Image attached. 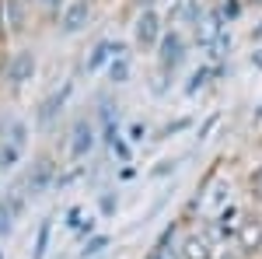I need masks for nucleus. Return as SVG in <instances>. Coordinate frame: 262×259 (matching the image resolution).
<instances>
[{"mask_svg":"<svg viewBox=\"0 0 262 259\" xmlns=\"http://www.w3.org/2000/svg\"><path fill=\"white\" fill-rule=\"evenodd\" d=\"M32 74H35V53L32 49L14 53L11 63H7V81L11 84H25V81H32Z\"/></svg>","mask_w":262,"mask_h":259,"instance_id":"nucleus-1","label":"nucleus"},{"mask_svg":"<svg viewBox=\"0 0 262 259\" xmlns=\"http://www.w3.org/2000/svg\"><path fill=\"white\" fill-rule=\"evenodd\" d=\"M53 175H56V165H53V158H39L35 165H32V172H28V193H32V196L46 193V186L53 182Z\"/></svg>","mask_w":262,"mask_h":259,"instance_id":"nucleus-2","label":"nucleus"},{"mask_svg":"<svg viewBox=\"0 0 262 259\" xmlns=\"http://www.w3.org/2000/svg\"><path fill=\"white\" fill-rule=\"evenodd\" d=\"M91 147H95V126H91L88 119H77V123H74V140H70L74 158H84Z\"/></svg>","mask_w":262,"mask_h":259,"instance_id":"nucleus-3","label":"nucleus"},{"mask_svg":"<svg viewBox=\"0 0 262 259\" xmlns=\"http://www.w3.org/2000/svg\"><path fill=\"white\" fill-rule=\"evenodd\" d=\"M224 14L221 11H217V14H210V18H203L200 25H196V42H200V46H213V42L221 39L224 35Z\"/></svg>","mask_w":262,"mask_h":259,"instance_id":"nucleus-4","label":"nucleus"},{"mask_svg":"<svg viewBox=\"0 0 262 259\" xmlns=\"http://www.w3.org/2000/svg\"><path fill=\"white\" fill-rule=\"evenodd\" d=\"M238 245H242V252H255V249H262V224L255 217L242 221V228H238Z\"/></svg>","mask_w":262,"mask_h":259,"instance_id":"nucleus-5","label":"nucleus"},{"mask_svg":"<svg viewBox=\"0 0 262 259\" xmlns=\"http://www.w3.org/2000/svg\"><path fill=\"white\" fill-rule=\"evenodd\" d=\"M158 32H161V21H158V14H154L150 7H143L140 21H137V42H140V46H154Z\"/></svg>","mask_w":262,"mask_h":259,"instance_id":"nucleus-6","label":"nucleus"},{"mask_svg":"<svg viewBox=\"0 0 262 259\" xmlns=\"http://www.w3.org/2000/svg\"><path fill=\"white\" fill-rule=\"evenodd\" d=\"M182 49H185V46H182L179 32H171V35H164V39H161V67H164V70H171V67H179V63H182V56H185Z\"/></svg>","mask_w":262,"mask_h":259,"instance_id":"nucleus-7","label":"nucleus"},{"mask_svg":"<svg viewBox=\"0 0 262 259\" xmlns=\"http://www.w3.org/2000/svg\"><path fill=\"white\" fill-rule=\"evenodd\" d=\"M70 91H74V84L67 81L60 91H53V95H49V98L39 105V123H42V126H46V123H53V116L63 109V102H67V95H70Z\"/></svg>","mask_w":262,"mask_h":259,"instance_id":"nucleus-8","label":"nucleus"},{"mask_svg":"<svg viewBox=\"0 0 262 259\" xmlns=\"http://www.w3.org/2000/svg\"><path fill=\"white\" fill-rule=\"evenodd\" d=\"M88 14H91L88 0H74V4L63 11V32H81L84 25H88Z\"/></svg>","mask_w":262,"mask_h":259,"instance_id":"nucleus-9","label":"nucleus"},{"mask_svg":"<svg viewBox=\"0 0 262 259\" xmlns=\"http://www.w3.org/2000/svg\"><path fill=\"white\" fill-rule=\"evenodd\" d=\"M182 259H213V249H210V242H206V238L189 235V238L182 242Z\"/></svg>","mask_w":262,"mask_h":259,"instance_id":"nucleus-10","label":"nucleus"},{"mask_svg":"<svg viewBox=\"0 0 262 259\" xmlns=\"http://www.w3.org/2000/svg\"><path fill=\"white\" fill-rule=\"evenodd\" d=\"M49 231H53V221L46 217L39 224V235H35V252H32V259H46V249H49Z\"/></svg>","mask_w":262,"mask_h":259,"instance_id":"nucleus-11","label":"nucleus"},{"mask_svg":"<svg viewBox=\"0 0 262 259\" xmlns=\"http://www.w3.org/2000/svg\"><path fill=\"white\" fill-rule=\"evenodd\" d=\"M112 53H116V49H112V42H98V46H95V53L88 56V70H98L101 63L112 56Z\"/></svg>","mask_w":262,"mask_h":259,"instance_id":"nucleus-12","label":"nucleus"},{"mask_svg":"<svg viewBox=\"0 0 262 259\" xmlns=\"http://www.w3.org/2000/svg\"><path fill=\"white\" fill-rule=\"evenodd\" d=\"M18 217V214H14V210H11V203H7V200H0V235H7V231H11V221Z\"/></svg>","mask_w":262,"mask_h":259,"instance_id":"nucleus-13","label":"nucleus"},{"mask_svg":"<svg viewBox=\"0 0 262 259\" xmlns=\"http://www.w3.org/2000/svg\"><path fill=\"white\" fill-rule=\"evenodd\" d=\"M7 144L21 151V144H25V123H11V137H7Z\"/></svg>","mask_w":262,"mask_h":259,"instance_id":"nucleus-14","label":"nucleus"},{"mask_svg":"<svg viewBox=\"0 0 262 259\" xmlns=\"http://www.w3.org/2000/svg\"><path fill=\"white\" fill-rule=\"evenodd\" d=\"M18 147H11V144H7V147H0V168H11V165H14V161H18Z\"/></svg>","mask_w":262,"mask_h":259,"instance_id":"nucleus-15","label":"nucleus"},{"mask_svg":"<svg viewBox=\"0 0 262 259\" xmlns=\"http://www.w3.org/2000/svg\"><path fill=\"white\" fill-rule=\"evenodd\" d=\"M126 77H129V67H126V60H112V81H116V84H122Z\"/></svg>","mask_w":262,"mask_h":259,"instance_id":"nucleus-16","label":"nucleus"},{"mask_svg":"<svg viewBox=\"0 0 262 259\" xmlns=\"http://www.w3.org/2000/svg\"><path fill=\"white\" fill-rule=\"evenodd\" d=\"M105 245H108V238H105V235H98V238H91V242H88V249H84V259H88V256H98V252L105 249Z\"/></svg>","mask_w":262,"mask_h":259,"instance_id":"nucleus-17","label":"nucleus"},{"mask_svg":"<svg viewBox=\"0 0 262 259\" xmlns=\"http://www.w3.org/2000/svg\"><path fill=\"white\" fill-rule=\"evenodd\" d=\"M210 77V70H206V67H203V70H196V74H192V81H189V84H185V91H189V95H192V91H196V88H200L203 81Z\"/></svg>","mask_w":262,"mask_h":259,"instance_id":"nucleus-18","label":"nucleus"},{"mask_svg":"<svg viewBox=\"0 0 262 259\" xmlns=\"http://www.w3.org/2000/svg\"><path fill=\"white\" fill-rule=\"evenodd\" d=\"M7 11H11V25L21 28V4H18V0H7Z\"/></svg>","mask_w":262,"mask_h":259,"instance_id":"nucleus-19","label":"nucleus"},{"mask_svg":"<svg viewBox=\"0 0 262 259\" xmlns=\"http://www.w3.org/2000/svg\"><path fill=\"white\" fill-rule=\"evenodd\" d=\"M101 214H116V196H112V193L101 196Z\"/></svg>","mask_w":262,"mask_h":259,"instance_id":"nucleus-20","label":"nucleus"},{"mask_svg":"<svg viewBox=\"0 0 262 259\" xmlns=\"http://www.w3.org/2000/svg\"><path fill=\"white\" fill-rule=\"evenodd\" d=\"M238 11H242V7H238V0H231V4H224V18H238Z\"/></svg>","mask_w":262,"mask_h":259,"instance_id":"nucleus-21","label":"nucleus"},{"mask_svg":"<svg viewBox=\"0 0 262 259\" xmlns=\"http://www.w3.org/2000/svg\"><path fill=\"white\" fill-rule=\"evenodd\" d=\"M185 126H189V119H179V123H171V126H164V137L179 133V130H185Z\"/></svg>","mask_w":262,"mask_h":259,"instance_id":"nucleus-22","label":"nucleus"},{"mask_svg":"<svg viewBox=\"0 0 262 259\" xmlns=\"http://www.w3.org/2000/svg\"><path fill=\"white\" fill-rule=\"evenodd\" d=\"M171 168H175V161H161V165H158V168H154V175H168V172H171Z\"/></svg>","mask_w":262,"mask_h":259,"instance_id":"nucleus-23","label":"nucleus"},{"mask_svg":"<svg viewBox=\"0 0 262 259\" xmlns=\"http://www.w3.org/2000/svg\"><path fill=\"white\" fill-rule=\"evenodd\" d=\"M213 126H217V116H210V119L203 123V130H200V140L206 137V133H210V130H213Z\"/></svg>","mask_w":262,"mask_h":259,"instance_id":"nucleus-24","label":"nucleus"},{"mask_svg":"<svg viewBox=\"0 0 262 259\" xmlns=\"http://www.w3.org/2000/svg\"><path fill=\"white\" fill-rule=\"evenodd\" d=\"M129 140H143V126H140V123L129 126Z\"/></svg>","mask_w":262,"mask_h":259,"instance_id":"nucleus-25","label":"nucleus"},{"mask_svg":"<svg viewBox=\"0 0 262 259\" xmlns=\"http://www.w3.org/2000/svg\"><path fill=\"white\" fill-rule=\"evenodd\" d=\"M112 147H116V154H119V158H129V147H126V144H122V140H116V144H112Z\"/></svg>","mask_w":262,"mask_h":259,"instance_id":"nucleus-26","label":"nucleus"},{"mask_svg":"<svg viewBox=\"0 0 262 259\" xmlns=\"http://www.w3.org/2000/svg\"><path fill=\"white\" fill-rule=\"evenodd\" d=\"M77 175H81V168H74V172H67V175H60V186H67V182H74Z\"/></svg>","mask_w":262,"mask_h":259,"instance_id":"nucleus-27","label":"nucleus"},{"mask_svg":"<svg viewBox=\"0 0 262 259\" xmlns=\"http://www.w3.org/2000/svg\"><path fill=\"white\" fill-rule=\"evenodd\" d=\"M77 217H81V210H77V207H74V210H70V214H67V224H70V228H77Z\"/></svg>","mask_w":262,"mask_h":259,"instance_id":"nucleus-28","label":"nucleus"},{"mask_svg":"<svg viewBox=\"0 0 262 259\" xmlns=\"http://www.w3.org/2000/svg\"><path fill=\"white\" fill-rule=\"evenodd\" d=\"M252 63H255V67H262V49L255 53V56H252Z\"/></svg>","mask_w":262,"mask_h":259,"instance_id":"nucleus-29","label":"nucleus"},{"mask_svg":"<svg viewBox=\"0 0 262 259\" xmlns=\"http://www.w3.org/2000/svg\"><path fill=\"white\" fill-rule=\"evenodd\" d=\"M42 4H60V0H42Z\"/></svg>","mask_w":262,"mask_h":259,"instance_id":"nucleus-30","label":"nucleus"},{"mask_svg":"<svg viewBox=\"0 0 262 259\" xmlns=\"http://www.w3.org/2000/svg\"><path fill=\"white\" fill-rule=\"evenodd\" d=\"M255 116H259V119H262V109H255Z\"/></svg>","mask_w":262,"mask_h":259,"instance_id":"nucleus-31","label":"nucleus"},{"mask_svg":"<svg viewBox=\"0 0 262 259\" xmlns=\"http://www.w3.org/2000/svg\"><path fill=\"white\" fill-rule=\"evenodd\" d=\"M147 259H158V252H150V256H147Z\"/></svg>","mask_w":262,"mask_h":259,"instance_id":"nucleus-32","label":"nucleus"},{"mask_svg":"<svg viewBox=\"0 0 262 259\" xmlns=\"http://www.w3.org/2000/svg\"><path fill=\"white\" fill-rule=\"evenodd\" d=\"M140 4H147V7H150V0H140Z\"/></svg>","mask_w":262,"mask_h":259,"instance_id":"nucleus-33","label":"nucleus"}]
</instances>
